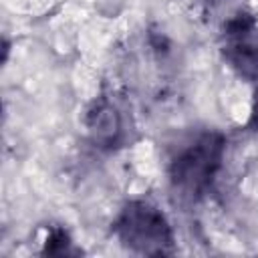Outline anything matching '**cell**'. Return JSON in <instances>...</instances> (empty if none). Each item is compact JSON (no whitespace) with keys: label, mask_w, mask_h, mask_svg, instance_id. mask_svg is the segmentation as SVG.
<instances>
[{"label":"cell","mask_w":258,"mask_h":258,"mask_svg":"<svg viewBox=\"0 0 258 258\" xmlns=\"http://www.w3.org/2000/svg\"><path fill=\"white\" fill-rule=\"evenodd\" d=\"M248 127H250L254 133H258V83H256V89H254V95H252V107H250Z\"/></svg>","instance_id":"cell-6"},{"label":"cell","mask_w":258,"mask_h":258,"mask_svg":"<svg viewBox=\"0 0 258 258\" xmlns=\"http://www.w3.org/2000/svg\"><path fill=\"white\" fill-rule=\"evenodd\" d=\"M42 254H46V256H71V254H79V250L75 248L73 238L64 228H52L44 240Z\"/></svg>","instance_id":"cell-5"},{"label":"cell","mask_w":258,"mask_h":258,"mask_svg":"<svg viewBox=\"0 0 258 258\" xmlns=\"http://www.w3.org/2000/svg\"><path fill=\"white\" fill-rule=\"evenodd\" d=\"M220 50L242 81L258 83V22L250 12L240 10L224 22Z\"/></svg>","instance_id":"cell-3"},{"label":"cell","mask_w":258,"mask_h":258,"mask_svg":"<svg viewBox=\"0 0 258 258\" xmlns=\"http://www.w3.org/2000/svg\"><path fill=\"white\" fill-rule=\"evenodd\" d=\"M89 141L99 149H113L123 141L125 125L117 105L107 97H97L85 111Z\"/></svg>","instance_id":"cell-4"},{"label":"cell","mask_w":258,"mask_h":258,"mask_svg":"<svg viewBox=\"0 0 258 258\" xmlns=\"http://www.w3.org/2000/svg\"><path fill=\"white\" fill-rule=\"evenodd\" d=\"M113 234L133 254L167 256L175 252V236L167 216L147 200H129L113 220Z\"/></svg>","instance_id":"cell-2"},{"label":"cell","mask_w":258,"mask_h":258,"mask_svg":"<svg viewBox=\"0 0 258 258\" xmlns=\"http://www.w3.org/2000/svg\"><path fill=\"white\" fill-rule=\"evenodd\" d=\"M226 137L208 129L189 139L169 161V187L181 204H198L218 179L224 165Z\"/></svg>","instance_id":"cell-1"}]
</instances>
